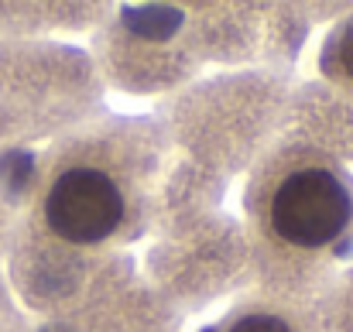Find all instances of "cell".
I'll return each mask as SVG.
<instances>
[{"label":"cell","mask_w":353,"mask_h":332,"mask_svg":"<svg viewBox=\"0 0 353 332\" xmlns=\"http://www.w3.org/2000/svg\"><path fill=\"white\" fill-rule=\"evenodd\" d=\"M41 213L55 236L69 243H100L123 220V196L107 172L76 165L52 182Z\"/></svg>","instance_id":"2"},{"label":"cell","mask_w":353,"mask_h":332,"mask_svg":"<svg viewBox=\"0 0 353 332\" xmlns=\"http://www.w3.org/2000/svg\"><path fill=\"white\" fill-rule=\"evenodd\" d=\"M336 65L353 79V21L343 28V34L336 41Z\"/></svg>","instance_id":"4"},{"label":"cell","mask_w":353,"mask_h":332,"mask_svg":"<svg viewBox=\"0 0 353 332\" xmlns=\"http://www.w3.org/2000/svg\"><path fill=\"white\" fill-rule=\"evenodd\" d=\"M353 213V199L347 182L323 168V165H305L285 175V182L271 196V226L281 240L316 250L333 243Z\"/></svg>","instance_id":"1"},{"label":"cell","mask_w":353,"mask_h":332,"mask_svg":"<svg viewBox=\"0 0 353 332\" xmlns=\"http://www.w3.org/2000/svg\"><path fill=\"white\" fill-rule=\"evenodd\" d=\"M227 332H292V326L278 315H268V312H254V315H243L236 319Z\"/></svg>","instance_id":"3"}]
</instances>
